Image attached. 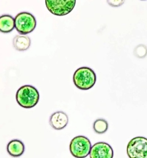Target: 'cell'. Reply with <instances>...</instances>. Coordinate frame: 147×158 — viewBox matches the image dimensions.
Returning <instances> with one entry per match:
<instances>
[{"label": "cell", "instance_id": "4", "mask_svg": "<svg viewBox=\"0 0 147 158\" xmlns=\"http://www.w3.org/2000/svg\"><path fill=\"white\" fill-rule=\"evenodd\" d=\"M92 144L90 140L82 135L72 139L70 144V151L76 158H85L90 154Z\"/></svg>", "mask_w": 147, "mask_h": 158}, {"label": "cell", "instance_id": "6", "mask_svg": "<svg viewBox=\"0 0 147 158\" xmlns=\"http://www.w3.org/2000/svg\"><path fill=\"white\" fill-rule=\"evenodd\" d=\"M127 151L129 158H147V139L142 136L132 139L128 144Z\"/></svg>", "mask_w": 147, "mask_h": 158}, {"label": "cell", "instance_id": "5", "mask_svg": "<svg viewBox=\"0 0 147 158\" xmlns=\"http://www.w3.org/2000/svg\"><path fill=\"white\" fill-rule=\"evenodd\" d=\"M46 7L52 14L63 16L69 14L74 9L76 0H45Z\"/></svg>", "mask_w": 147, "mask_h": 158}, {"label": "cell", "instance_id": "7", "mask_svg": "<svg viewBox=\"0 0 147 158\" xmlns=\"http://www.w3.org/2000/svg\"><path fill=\"white\" fill-rule=\"evenodd\" d=\"M114 156L113 150L108 143L98 142L92 147L90 158H113Z\"/></svg>", "mask_w": 147, "mask_h": 158}, {"label": "cell", "instance_id": "1", "mask_svg": "<svg viewBox=\"0 0 147 158\" xmlns=\"http://www.w3.org/2000/svg\"><path fill=\"white\" fill-rule=\"evenodd\" d=\"M16 101L19 105L24 108L35 107L39 101V92L35 87L30 85H25L20 87L17 91Z\"/></svg>", "mask_w": 147, "mask_h": 158}, {"label": "cell", "instance_id": "11", "mask_svg": "<svg viewBox=\"0 0 147 158\" xmlns=\"http://www.w3.org/2000/svg\"><path fill=\"white\" fill-rule=\"evenodd\" d=\"M31 41L28 36H16L13 40V47L18 51H24L31 46Z\"/></svg>", "mask_w": 147, "mask_h": 158}, {"label": "cell", "instance_id": "3", "mask_svg": "<svg viewBox=\"0 0 147 158\" xmlns=\"http://www.w3.org/2000/svg\"><path fill=\"white\" fill-rule=\"evenodd\" d=\"M15 24L16 31L20 35H28L36 28V19L30 13L21 12L15 17Z\"/></svg>", "mask_w": 147, "mask_h": 158}, {"label": "cell", "instance_id": "12", "mask_svg": "<svg viewBox=\"0 0 147 158\" xmlns=\"http://www.w3.org/2000/svg\"><path fill=\"white\" fill-rule=\"evenodd\" d=\"M109 128L107 121L103 118L96 120L93 124V130L98 134H103L105 133Z\"/></svg>", "mask_w": 147, "mask_h": 158}, {"label": "cell", "instance_id": "13", "mask_svg": "<svg viewBox=\"0 0 147 158\" xmlns=\"http://www.w3.org/2000/svg\"><path fill=\"white\" fill-rule=\"evenodd\" d=\"M107 2L112 6L117 7L123 4L124 1H107Z\"/></svg>", "mask_w": 147, "mask_h": 158}, {"label": "cell", "instance_id": "2", "mask_svg": "<svg viewBox=\"0 0 147 158\" xmlns=\"http://www.w3.org/2000/svg\"><path fill=\"white\" fill-rule=\"evenodd\" d=\"M97 80L96 73L87 67L78 68L73 75V82L78 89L88 90L95 85Z\"/></svg>", "mask_w": 147, "mask_h": 158}, {"label": "cell", "instance_id": "9", "mask_svg": "<svg viewBox=\"0 0 147 158\" xmlns=\"http://www.w3.org/2000/svg\"><path fill=\"white\" fill-rule=\"evenodd\" d=\"M6 150L10 156L13 158H18L24 154L25 146L20 140L13 139L8 143Z\"/></svg>", "mask_w": 147, "mask_h": 158}, {"label": "cell", "instance_id": "10", "mask_svg": "<svg viewBox=\"0 0 147 158\" xmlns=\"http://www.w3.org/2000/svg\"><path fill=\"white\" fill-rule=\"evenodd\" d=\"M15 28V19L8 15L0 16V32L9 33Z\"/></svg>", "mask_w": 147, "mask_h": 158}, {"label": "cell", "instance_id": "8", "mask_svg": "<svg viewBox=\"0 0 147 158\" xmlns=\"http://www.w3.org/2000/svg\"><path fill=\"white\" fill-rule=\"evenodd\" d=\"M68 123L67 115L63 111L53 113L50 118V124L55 130H61L67 126Z\"/></svg>", "mask_w": 147, "mask_h": 158}]
</instances>
